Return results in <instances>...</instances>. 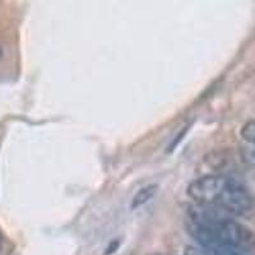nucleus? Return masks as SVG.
<instances>
[{
    "label": "nucleus",
    "instance_id": "nucleus-1",
    "mask_svg": "<svg viewBox=\"0 0 255 255\" xmlns=\"http://www.w3.org/2000/svg\"><path fill=\"white\" fill-rule=\"evenodd\" d=\"M186 227L204 250L225 247L255 255L254 232L218 209L202 204L189 207Z\"/></svg>",
    "mask_w": 255,
    "mask_h": 255
},
{
    "label": "nucleus",
    "instance_id": "nucleus-2",
    "mask_svg": "<svg viewBox=\"0 0 255 255\" xmlns=\"http://www.w3.org/2000/svg\"><path fill=\"white\" fill-rule=\"evenodd\" d=\"M188 195L197 204L218 209L229 216L248 218L255 213V198L240 180L223 174H212L189 184Z\"/></svg>",
    "mask_w": 255,
    "mask_h": 255
},
{
    "label": "nucleus",
    "instance_id": "nucleus-3",
    "mask_svg": "<svg viewBox=\"0 0 255 255\" xmlns=\"http://www.w3.org/2000/svg\"><path fill=\"white\" fill-rule=\"evenodd\" d=\"M156 189H157V186H154V185H149V186H145V188L140 189V190L136 193L135 197H134L131 207H133V208H138V207H140V206H143L144 203H147L148 200L152 199V197L154 195V193H156Z\"/></svg>",
    "mask_w": 255,
    "mask_h": 255
},
{
    "label": "nucleus",
    "instance_id": "nucleus-4",
    "mask_svg": "<svg viewBox=\"0 0 255 255\" xmlns=\"http://www.w3.org/2000/svg\"><path fill=\"white\" fill-rule=\"evenodd\" d=\"M241 154H243L244 161L255 177V145L244 142V145L241 147Z\"/></svg>",
    "mask_w": 255,
    "mask_h": 255
},
{
    "label": "nucleus",
    "instance_id": "nucleus-5",
    "mask_svg": "<svg viewBox=\"0 0 255 255\" xmlns=\"http://www.w3.org/2000/svg\"><path fill=\"white\" fill-rule=\"evenodd\" d=\"M241 136L245 143L255 145V120L247 123L241 129Z\"/></svg>",
    "mask_w": 255,
    "mask_h": 255
},
{
    "label": "nucleus",
    "instance_id": "nucleus-6",
    "mask_svg": "<svg viewBox=\"0 0 255 255\" xmlns=\"http://www.w3.org/2000/svg\"><path fill=\"white\" fill-rule=\"evenodd\" d=\"M206 252L211 255H248L245 254V253L239 252V250L231 249V248H225V247L209 248V249H207Z\"/></svg>",
    "mask_w": 255,
    "mask_h": 255
},
{
    "label": "nucleus",
    "instance_id": "nucleus-7",
    "mask_svg": "<svg viewBox=\"0 0 255 255\" xmlns=\"http://www.w3.org/2000/svg\"><path fill=\"white\" fill-rule=\"evenodd\" d=\"M184 255H204V254L202 252H199L198 249H195V248H188V249L185 250V254Z\"/></svg>",
    "mask_w": 255,
    "mask_h": 255
},
{
    "label": "nucleus",
    "instance_id": "nucleus-8",
    "mask_svg": "<svg viewBox=\"0 0 255 255\" xmlns=\"http://www.w3.org/2000/svg\"><path fill=\"white\" fill-rule=\"evenodd\" d=\"M1 55H3V49L0 47V58H1Z\"/></svg>",
    "mask_w": 255,
    "mask_h": 255
},
{
    "label": "nucleus",
    "instance_id": "nucleus-9",
    "mask_svg": "<svg viewBox=\"0 0 255 255\" xmlns=\"http://www.w3.org/2000/svg\"><path fill=\"white\" fill-rule=\"evenodd\" d=\"M0 244H1V236H0Z\"/></svg>",
    "mask_w": 255,
    "mask_h": 255
}]
</instances>
